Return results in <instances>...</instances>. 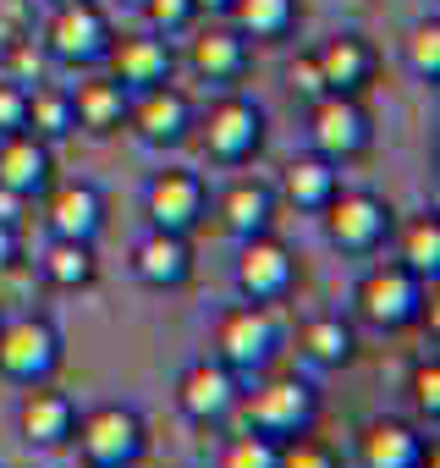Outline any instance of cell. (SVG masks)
<instances>
[{
  "label": "cell",
  "instance_id": "6da1fadb",
  "mask_svg": "<svg viewBox=\"0 0 440 468\" xmlns=\"http://www.w3.org/2000/svg\"><path fill=\"white\" fill-rule=\"evenodd\" d=\"M110 39H116V23H110V6H105V0H56V12L39 23L45 56H50L56 67H72V72L105 67Z\"/></svg>",
  "mask_w": 440,
  "mask_h": 468
},
{
  "label": "cell",
  "instance_id": "7a4b0ae2",
  "mask_svg": "<svg viewBox=\"0 0 440 468\" xmlns=\"http://www.w3.org/2000/svg\"><path fill=\"white\" fill-rule=\"evenodd\" d=\"M193 133H198V144L215 165H248V160H259V149L270 138V116L243 89H220V100H209L198 111Z\"/></svg>",
  "mask_w": 440,
  "mask_h": 468
},
{
  "label": "cell",
  "instance_id": "3957f363",
  "mask_svg": "<svg viewBox=\"0 0 440 468\" xmlns=\"http://www.w3.org/2000/svg\"><path fill=\"white\" fill-rule=\"evenodd\" d=\"M320 226H325V243L347 260H369L391 243L396 231V209L374 193V187H336L330 204L320 209Z\"/></svg>",
  "mask_w": 440,
  "mask_h": 468
},
{
  "label": "cell",
  "instance_id": "277c9868",
  "mask_svg": "<svg viewBox=\"0 0 440 468\" xmlns=\"http://www.w3.org/2000/svg\"><path fill=\"white\" fill-rule=\"evenodd\" d=\"M78 457L83 468H138L149 457V419L132 402H100L78 413Z\"/></svg>",
  "mask_w": 440,
  "mask_h": 468
},
{
  "label": "cell",
  "instance_id": "5b68a950",
  "mask_svg": "<svg viewBox=\"0 0 440 468\" xmlns=\"http://www.w3.org/2000/svg\"><path fill=\"white\" fill-rule=\"evenodd\" d=\"M424 298H429V282L413 276L402 260H380L358 276L352 287V309L363 325L374 331H413L424 320Z\"/></svg>",
  "mask_w": 440,
  "mask_h": 468
},
{
  "label": "cell",
  "instance_id": "8992f818",
  "mask_svg": "<svg viewBox=\"0 0 440 468\" xmlns=\"http://www.w3.org/2000/svg\"><path fill=\"white\" fill-rule=\"evenodd\" d=\"M237 402H243L248 430H259V435H270V441L309 435L314 419H320V386H314L309 375H265V380H254V391L237 397Z\"/></svg>",
  "mask_w": 440,
  "mask_h": 468
},
{
  "label": "cell",
  "instance_id": "52a82bcc",
  "mask_svg": "<svg viewBox=\"0 0 440 468\" xmlns=\"http://www.w3.org/2000/svg\"><path fill=\"white\" fill-rule=\"evenodd\" d=\"M281 353V325H276V309L265 303H237L215 320V347L209 358H220L237 380H254L276 364Z\"/></svg>",
  "mask_w": 440,
  "mask_h": 468
},
{
  "label": "cell",
  "instance_id": "ba28073f",
  "mask_svg": "<svg viewBox=\"0 0 440 468\" xmlns=\"http://www.w3.org/2000/svg\"><path fill=\"white\" fill-rule=\"evenodd\" d=\"M61 358H67V342H61V325L50 314H6L0 320V380H12V386L56 380Z\"/></svg>",
  "mask_w": 440,
  "mask_h": 468
},
{
  "label": "cell",
  "instance_id": "9c48e42d",
  "mask_svg": "<svg viewBox=\"0 0 440 468\" xmlns=\"http://www.w3.org/2000/svg\"><path fill=\"white\" fill-rule=\"evenodd\" d=\"M298 276H303V271H298V254H292V243L276 238V231H259V238H243V243H237L232 287H237L243 303H265V309H276V303L292 298Z\"/></svg>",
  "mask_w": 440,
  "mask_h": 468
},
{
  "label": "cell",
  "instance_id": "30bf717a",
  "mask_svg": "<svg viewBox=\"0 0 440 468\" xmlns=\"http://www.w3.org/2000/svg\"><path fill=\"white\" fill-rule=\"evenodd\" d=\"M309 149L330 165H352L374 149V116L363 94H325L309 105Z\"/></svg>",
  "mask_w": 440,
  "mask_h": 468
},
{
  "label": "cell",
  "instance_id": "8fae6325",
  "mask_svg": "<svg viewBox=\"0 0 440 468\" xmlns=\"http://www.w3.org/2000/svg\"><path fill=\"white\" fill-rule=\"evenodd\" d=\"M204 215H209V187H204L198 171L165 165L143 182V220L154 231H182V238H193L204 226Z\"/></svg>",
  "mask_w": 440,
  "mask_h": 468
},
{
  "label": "cell",
  "instance_id": "7c38bea8",
  "mask_svg": "<svg viewBox=\"0 0 440 468\" xmlns=\"http://www.w3.org/2000/svg\"><path fill=\"white\" fill-rule=\"evenodd\" d=\"M193 122H198V105L182 83H154L143 94H132L127 105V133L143 144V149H176L193 138Z\"/></svg>",
  "mask_w": 440,
  "mask_h": 468
},
{
  "label": "cell",
  "instance_id": "4fadbf2b",
  "mask_svg": "<svg viewBox=\"0 0 440 468\" xmlns=\"http://www.w3.org/2000/svg\"><path fill=\"white\" fill-rule=\"evenodd\" d=\"M352 457H358V468H429V435L413 419L374 413L358 424Z\"/></svg>",
  "mask_w": 440,
  "mask_h": 468
},
{
  "label": "cell",
  "instance_id": "5bb4252c",
  "mask_svg": "<svg viewBox=\"0 0 440 468\" xmlns=\"http://www.w3.org/2000/svg\"><path fill=\"white\" fill-rule=\"evenodd\" d=\"M237 397H243V380L220 364V358H193L182 375H176V413L187 419V424H220L232 408H237Z\"/></svg>",
  "mask_w": 440,
  "mask_h": 468
},
{
  "label": "cell",
  "instance_id": "9a60e30c",
  "mask_svg": "<svg viewBox=\"0 0 440 468\" xmlns=\"http://www.w3.org/2000/svg\"><path fill=\"white\" fill-rule=\"evenodd\" d=\"M105 72H110L127 94H143V89L176 78V50H171V39H160V34H149V28L116 34V39H110V56H105Z\"/></svg>",
  "mask_w": 440,
  "mask_h": 468
},
{
  "label": "cell",
  "instance_id": "2e32d148",
  "mask_svg": "<svg viewBox=\"0 0 440 468\" xmlns=\"http://www.w3.org/2000/svg\"><path fill=\"white\" fill-rule=\"evenodd\" d=\"M132 282H143L149 292H182L198 271L193 260V238H182V231H143V238L132 243Z\"/></svg>",
  "mask_w": 440,
  "mask_h": 468
},
{
  "label": "cell",
  "instance_id": "e0dca14e",
  "mask_svg": "<svg viewBox=\"0 0 440 468\" xmlns=\"http://www.w3.org/2000/svg\"><path fill=\"white\" fill-rule=\"evenodd\" d=\"M50 182H56V144H45L28 127L0 133V193L28 204V198H45Z\"/></svg>",
  "mask_w": 440,
  "mask_h": 468
},
{
  "label": "cell",
  "instance_id": "ac0fdd59",
  "mask_svg": "<svg viewBox=\"0 0 440 468\" xmlns=\"http://www.w3.org/2000/svg\"><path fill=\"white\" fill-rule=\"evenodd\" d=\"M187 67L204 78V83H215V89H237L243 78H248V67H254V45L232 28V23H204L198 34H193V45H187Z\"/></svg>",
  "mask_w": 440,
  "mask_h": 468
},
{
  "label": "cell",
  "instance_id": "d6986e66",
  "mask_svg": "<svg viewBox=\"0 0 440 468\" xmlns=\"http://www.w3.org/2000/svg\"><path fill=\"white\" fill-rule=\"evenodd\" d=\"M314 67L325 78V94H363L374 83V72H380V50L358 28H341L314 50Z\"/></svg>",
  "mask_w": 440,
  "mask_h": 468
},
{
  "label": "cell",
  "instance_id": "ffe728a7",
  "mask_svg": "<svg viewBox=\"0 0 440 468\" xmlns=\"http://www.w3.org/2000/svg\"><path fill=\"white\" fill-rule=\"evenodd\" d=\"M45 193H50L45 198L50 238H83V243L100 238V226H105V193H100V182L78 176V182H50Z\"/></svg>",
  "mask_w": 440,
  "mask_h": 468
},
{
  "label": "cell",
  "instance_id": "44dd1931",
  "mask_svg": "<svg viewBox=\"0 0 440 468\" xmlns=\"http://www.w3.org/2000/svg\"><path fill=\"white\" fill-rule=\"evenodd\" d=\"M17 430L28 446H72V430H78V402L67 391H56L50 380L39 386H23V402H17Z\"/></svg>",
  "mask_w": 440,
  "mask_h": 468
},
{
  "label": "cell",
  "instance_id": "7402d4cb",
  "mask_svg": "<svg viewBox=\"0 0 440 468\" xmlns=\"http://www.w3.org/2000/svg\"><path fill=\"white\" fill-rule=\"evenodd\" d=\"M127 105H132V94H127L110 72H100V67L72 89V122H78V133H89V138L127 133Z\"/></svg>",
  "mask_w": 440,
  "mask_h": 468
},
{
  "label": "cell",
  "instance_id": "603a6c76",
  "mask_svg": "<svg viewBox=\"0 0 440 468\" xmlns=\"http://www.w3.org/2000/svg\"><path fill=\"white\" fill-rule=\"evenodd\" d=\"M276 204H281V198H276L270 182H259V176H237V182L220 187L215 215H220V226H226L232 238L243 243V238H259V231L276 226Z\"/></svg>",
  "mask_w": 440,
  "mask_h": 468
},
{
  "label": "cell",
  "instance_id": "cb8c5ba5",
  "mask_svg": "<svg viewBox=\"0 0 440 468\" xmlns=\"http://www.w3.org/2000/svg\"><path fill=\"white\" fill-rule=\"evenodd\" d=\"M341 187V165H330L325 154H292L287 165H281V187H276V198H287L292 209H303V215H320L325 204H330V193Z\"/></svg>",
  "mask_w": 440,
  "mask_h": 468
},
{
  "label": "cell",
  "instance_id": "d4e9b609",
  "mask_svg": "<svg viewBox=\"0 0 440 468\" xmlns=\"http://www.w3.org/2000/svg\"><path fill=\"white\" fill-rule=\"evenodd\" d=\"M298 353H303L314 369H347V364L358 358V331H352V320H341L336 309L309 314V320L298 325Z\"/></svg>",
  "mask_w": 440,
  "mask_h": 468
},
{
  "label": "cell",
  "instance_id": "484cf974",
  "mask_svg": "<svg viewBox=\"0 0 440 468\" xmlns=\"http://www.w3.org/2000/svg\"><path fill=\"white\" fill-rule=\"evenodd\" d=\"M39 271H45V282H50L56 292H89V287L100 282V254H94V243H83V238H50Z\"/></svg>",
  "mask_w": 440,
  "mask_h": 468
},
{
  "label": "cell",
  "instance_id": "4316f807",
  "mask_svg": "<svg viewBox=\"0 0 440 468\" xmlns=\"http://www.w3.org/2000/svg\"><path fill=\"white\" fill-rule=\"evenodd\" d=\"M303 6L298 0H232L226 6V23L248 39V45H276L298 28Z\"/></svg>",
  "mask_w": 440,
  "mask_h": 468
},
{
  "label": "cell",
  "instance_id": "83f0119b",
  "mask_svg": "<svg viewBox=\"0 0 440 468\" xmlns=\"http://www.w3.org/2000/svg\"><path fill=\"white\" fill-rule=\"evenodd\" d=\"M391 238H396V260H402L413 276H424V282L440 276V215H435V209L407 215Z\"/></svg>",
  "mask_w": 440,
  "mask_h": 468
},
{
  "label": "cell",
  "instance_id": "f1b7e54d",
  "mask_svg": "<svg viewBox=\"0 0 440 468\" xmlns=\"http://www.w3.org/2000/svg\"><path fill=\"white\" fill-rule=\"evenodd\" d=\"M28 133H39L45 144H61V138L78 133V122H72V89L67 83L28 89Z\"/></svg>",
  "mask_w": 440,
  "mask_h": 468
},
{
  "label": "cell",
  "instance_id": "f546056e",
  "mask_svg": "<svg viewBox=\"0 0 440 468\" xmlns=\"http://www.w3.org/2000/svg\"><path fill=\"white\" fill-rule=\"evenodd\" d=\"M402 56H407V72L418 83H440V17L413 23V34L402 39Z\"/></svg>",
  "mask_w": 440,
  "mask_h": 468
},
{
  "label": "cell",
  "instance_id": "4dcf8cb0",
  "mask_svg": "<svg viewBox=\"0 0 440 468\" xmlns=\"http://www.w3.org/2000/svg\"><path fill=\"white\" fill-rule=\"evenodd\" d=\"M276 463H281V441H270L259 430H243V435H232L226 446H220L215 468H276Z\"/></svg>",
  "mask_w": 440,
  "mask_h": 468
},
{
  "label": "cell",
  "instance_id": "1f68e13d",
  "mask_svg": "<svg viewBox=\"0 0 440 468\" xmlns=\"http://www.w3.org/2000/svg\"><path fill=\"white\" fill-rule=\"evenodd\" d=\"M138 17H143V28L160 34V39H182V34L198 28V6H193V0H143Z\"/></svg>",
  "mask_w": 440,
  "mask_h": 468
},
{
  "label": "cell",
  "instance_id": "d6a6232c",
  "mask_svg": "<svg viewBox=\"0 0 440 468\" xmlns=\"http://www.w3.org/2000/svg\"><path fill=\"white\" fill-rule=\"evenodd\" d=\"M39 17H34V0H0V67H6L28 39H34Z\"/></svg>",
  "mask_w": 440,
  "mask_h": 468
},
{
  "label": "cell",
  "instance_id": "836d02e7",
  "mask_svg": "<svg viewBox=\"0 0 440 468\" xmlns=\"http://www.w3.org/2000/svg\"><path fill=\"white\" fill-rule=\"evenodd\" d=\"M407 397H413V413H418V424H440V364L435 358H418L413 364V375H407Z\"/></svg>",
  "mask_w": 440,
  "mask_h": 468
},
{
  "label": "cell",
  "instance_id": "e575fe53",
  "mask_svg": "<svg viewBox=\"0 0 440 468\" xmlns=\"http://www.w3.org/2000/svg\"><path fill=\"white\" fill-rule=\"evenodd\" d=\"M276 468H341V457H336L330 441H320V435L309 430V435L281 441V463H276Z\"/></svg>",
  "mask_w": 440,
  "mask_h": 468
},
{
  "label": "cell",
  "instance_id": "d590c367",
  "mask_svg": "<svg viewBox=\"0 0 440 468\" xmlns=\"http://www.w3.org/2000/svg\"><path fill=\"white\" fill-rule=\"evenodd\" d=\"M287 89H292V100H303V105L325 100V78H320V67H314V50H303V56L287 61Z\"/></svg>",
  "mask_w": 440,
  "mask_h": 468
},
{
  "label": "cell",
  "instance_id": "8d00e7d4",
  "mask_svg": "<svg viewBox=\"0 0 440 468\" xmlns=\"http://www.w3.org/2000/svg\"><path fill=\"white\" fill-rule=\"evenodd\" d=\"M17 127H28V83L0 78V133H17Z\"/></svg>",
  "mask_w": 440,
  "mask_h": 468
},
{
  "label": "cell",
  "instance_id": "74e56055",
  "mask_svg": "<svg viewBox=\"0 0 440 468\" xmlns=\"http://www.w3.org/2000/svg\"><path fill=\"white\" fill-rule=\"evenodd\" d=\"M17 260H23L17 220H6V215H0V276H6V271H17Z\"/></svg>",
  "mask_w": 440,
  "mask_h": 468
},
{
  "label": "cell",
  "instance_id": "f35d334b",
  "mask_svg": "<svg viewBox=\"0 0 440 468\" xmlns=\"http://www.w3.org/2000/svg\"><path fill=\"white\" fill-rule=\"evenodd\" d=\"M193 6H198V17H226L232 0H193Z\"/></svg>",
  "mask_w": 440,
  "mask_h": 468
},
{
  "label": "cell",
  "instance_id": "ab89813d",
  "mask_svg": "<svg viewBox=\"0 0 440 468\" xmlns=\"http://www.w3.org/2000/svg\"><path fill=\"white\" fill-rule=\"evenodd\" d=\"M116 6H132V12H138V6H143V0H116Z\"/></svg>",
  "mask_w": 440,
  "mask_h": 468
},
{
  "label": "cell",
  "instance_id": "60d3db41",
  "mask_svg": "<svg viewBox=\"0 0 440 468\" xmlns=\"http://www.w3.org/2000/svg\"><path fill=\"white\" fill-rule=\"evenodd\" d=\"M0 320H6V314H0Z\"/></svg>",
  "mask_w": 440,
  "mask_h": 468
}]
</instances>
